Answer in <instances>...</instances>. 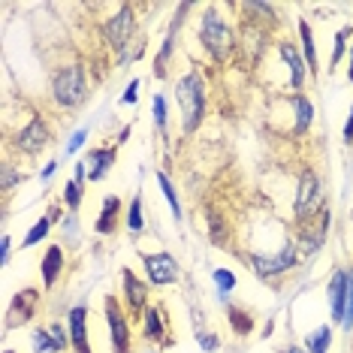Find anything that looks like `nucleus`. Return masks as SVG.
I'll list each match as a JSON object with an SVG mask.
<instances>
[{
	"mask_svg": "<svg viewBox=\"0 0 353 353\" xmlns=\"http://www.w3.org/2000/svg\"><path fill=\"white\" fill-rule=\"evenodd\" d=\"M203 43H205V49L214 54V58H227V54L232 52V34H230V28L223 25V19L221 15H214L212 10L205 12V19H203Z\"/></svg>",
	"mask_w": 353,
	"mask_h": 353,
	"instance_id": "f03ea898",
	"label": "nucleus"
},
{
	"mask_svg": "<svg viewBox=\"0 0 353 353\" xmlns=\"http://www.w3.org/2000/svg\"><path fill=\"white\" fill-rule=\"evenodd\" d=\"M145 339L166 341V329H163V323H160V308H148L145 311Z\"/></svg>",
	"mask_w": 353,
	"mask_h": 353,
	"instance_id": "f3484780",
	"label": "nucleus"
},
{
	"mask_svg": "<svg viewBox=\"0 0 353 353\" xmlns=\"http://www.w3.org/2000/svg\"><path fill=\"white\" fill-rule=\"evenodd\" d=\"M118 212H121V203H118V196H106V203H103V218L97 221V232H112V230H115Z\"/></svg>",
	"mask_w": 353,
	"mask_h": 353,
	"instance_id": "2eb2a0df",
	"label": "nucleus"
},
{
	"mask_svg": "<svg viewBox=\"0 0 353 353\" xmlns=\"http://www.w3.org/2000/svg\"><path fill=\"white\" fill-rule=\"evenodd\" d=\"M106 311H109V329H112V347L115 353H127L130 350V335H127V320L121 314V308H118V302L106 299Z\"/></svg>",
	"mask_w": 353,
	"mask_h": 353,
	"instance_id": "20e7f679",
	"label": "nucleus"
},
{
	"mask_svg": "<svg viewBox=\"0 0 353 353\" xmlns=\"http://www.w3.org/2000/svg\"><path fill=\"white\" fill-rule=\"evenodd\" d=\"M63 196H67V203L76 208L79 205V181H70L67 188H63Z\"/></svg>",
	"mask_w": 353,
	"mask_h": 353,
	"instance_id": "cd10ccee",
	"label": "nucleus"
},
{
	"mask_svg": "<svg viewBox=\"0 0 353 353\" xmlns=\"http://www.w3.org/2000/svg\"><path fill=\"white\" fill-rule=\"evenodd\" d=\"M133 28H136V21H133V12H130V6H124L121 12L115 15V19L109 21V28H106V34H109V43L115 46L118 52L127 49V43H130V34H133Z\"/></svg>",
	"mask_w": 353,
	"mask_h": 353,
	"instance_id": "423d86ee",
	"label": "nucleus"
},
{
	"mask_svg": "<svg viewBox=\"0 0 353 353\" xmlns=\"http://www.w3.org/2000/svg\"><path fill=\"white\" fill-rule=\"evenodd\" d=\"M281 54H284V61L290 63L293 85H302V61H299V54L293 52V46H290V43H284V46H281Z\"/></svg>",
	"mask_w": 353,
	"mask_h": 353,
	"instance_id": "6ab92c4d",
	"label": "nucleus"
},
{
	"mask_svg": "<svg viewBox=\"0 0 353 353\" xmlns=\"http://www.w3.org/2000/svg\"><path fill=\"white\" fill-rule=\"evenodd\" d=\"M61 248H49V254H46V260H43V281H46V287L54 284V278H58V272H61Z\"/></svg>",
	"mask_w": 353,
	"mask_h": 353,
	"instance_id": "dca6fc26",
	"label": "nucleus"
},
{
	"mask_svg": "<svg viewBox=\"0 0 353 353\" xmlns=\"http://www.w3.org/2000/svg\"><path fill=\"white\" fill-rule=\"evenodd\" d=\"M70 335H73V344L79 347V353H91L88 350V339H85V308L82 305L70 311Z\"/></svg>",
	"mask_w": 353,
	"mask_h": 353,
	"instance_id": "ddd939ff",
	"label": "nucleus"
},
{
	"mask_svg": "<svg viewBox=\"0 0 353 353\" xmlns=\"http://www.w3.org/2000/svg\"><path fill=\"white\" fill-rule=\"evenodd\" d=\"M49 227H52V221H49V218L37 221V223H34V230H30V232H28V239H25V248H30V245H37V242H39V239H43V236H46V232H49Z\"/></svg>",
	"mask_w": 353,
	"mask_h": 353,
	"instance_id": "b1692460",
	"label": "nucleus"
},
{
	"mask_svg": "<svg viewBox=\"0 0 353 353\" xmlns=\"http://www.w3.org/2000/svg\"><path fill=\"white\" fill-rule=\"evenodd\" d=\"M344 326H353V278H350V293H347V314H344Z\"/></svg>",
	"mask_w": 353,
	"mask_h": 353,
	"instance_id": "7c9ffc66",
	"label": "nucleus"
},
{
	"mask_svg": "<svg viewBox=\"0 0 353 353\" xmlns=\"http://www.w3.org/2000/svg\"><path fill=\"white\" fill-rule=\"evenodd\" d=\"M232 326H236V329H242V332H248V329H251V320L239 314V308H232Z\"/></svg>",
	"mask_w": 353,
	"mask_h": 353,
	"instance_id": "c756f323",
	"label": "nucleus"
},
{
	"mask_svg": "<svg viewBox=\"0 0 353 353\" xmlns=\"http://www.w3.org/2000/svg\"><path fill=\"white\" fill-rule=\"evenodd\" d=\"M284 353H302V350H299V347H287Z\"/></svg>",
	"mask_w": 353,
	"mask_h": 353,
	"instance_id": "4c0bfd02",
	"label": "nucleus"
},
{
	"mask_svg": "<svg viewBox=\"0 0 353 353\" xmlns=\"http://www.w3.org/2000/svg\"><path fill=\"white\" fill-rule=\"evenodd\" d=\"M54 97L61 106H79L85 100V76L79 67H67L54 76Z\"/></svg>",
	"mask_w": 353,
	"mask_h": 353,
	"instance_id": "7ed1b4c3",
	"label": "nucleus"
},
{
	"mask_svg": "<svg viewBox=\"0 0 353 353\" xmlns=\"http://www.w3.org/2000/svg\"><path fill=\"white\" fill-rule=\"evenodd\" d=\"M341 39H344V34H339V43H335V49H332V67L341 61V54H344V46H341Z\"/></svg>",
	"mask_w": 353,
	"mask_h": 353,
	"instance_id": "72a5a7b5",
	"label": "nucleus"
},
{
	"mask_svg": "<svg viewBox=\"0 0 353 353\" xmlns=\"http://www.w3.org/2000/svg\"><path fill=\"white\" fill-rule=\"evenodd\" d=\"M293 266V248L287 245L284 251H281L278 256H256L254 260V269L260 272V275H275V272Z\"/></svg>",
	"mask_w": 353,
	"mask_h": 353,
	"instance_id": "6e6552de",
	"label": "nucleus"
},
{
	"mask_svg": "<svg viewBox=\"0 0 353 353\" xmlns=\"http://www.w3.org/2000/svg\"><path fill=\"white\" fill-rule=\"evenodd\" d=\"M145 269L154 284H170V281H175V275H179V269H175V260L170 254H151L145 256Z\"/></svg>",
	"mask_w": 353,
	"mask_h": 353,
	"instance_id": "0eeeda50",
	"label": "nucleus"
},
{
	"mask_svg": "<svg viewBox=\"0 0 353 353\" xmlns=\"http://www.w3.org/2000/svg\"><path fill=\"white\" fill-rule=\"evenodd\" d=\"M112 160H115V151H112V148H97V151H91V154H88L85 166H91V179L94 181H100L103 175L109 172Z\"/></svg>",
	"mask_w": 353,
	"mask_h": 353,
	"instance_id": "9b49d317",
	"label": "nucleus"
},
{
	"mask_svg": "<svg viewBox=\"0 0 353 353\" xmlns=\"http://www.w3.org/2000/svg\"><path fill=\"white\" fill-rule=\"evenodd\" d=\"M85 136H88V130H76V136H73V139H70V145H67V154H73V151L82 148Z\"/></svg>",
	"mask_w": 353,
	"mask_h": 353,
	"instance_id": "c85d7f7f",
	"label": "nucleus"
},
{
	"mask_svg": "<svg viewBox=\"0 0 353 353\" xmlns=\"http://www.w3.org/2000/svg\"><path fill=\"white\" fill-rule=\"evenodd\" d=\"M179 103H181V112H184V130H194L203 118V82H199L196 73L184 76L179 82Z\"/></svg>",
	"mask_w": 353,
	"mask_h": 353,
	"instance_id": "f257e3e1",
	"label": "nucleus"
},
{
	"mask_svg": "<svg viewBox=\"0 0 353 353\" xmlns=\"http://www.w3.org/2000/svg\"><path fill=\"white\" fill-rule=\"evenodd\" d=\"M347 293H350L347 272H335L332 284H329V305H332L335 323H344V314H347Z\"/></svg>",
	"mask_w": 353,
	"mask_h": 353,
	"instance_id": "39448f33",
	"label": "nucleus"
},
{
	"mask_svg": "<svg viewBox=\"0 0 353 353\" xmlns=\"http://www.w3.org/2000/svg\"><path fill=\"white\" fill-rule=\"evenodd\" d=\"M136 91H139V82H136V79H133V82H130V85H127L124 103H136Z\"/></svg>",
	"mask_w": 353,
	"mask_h": 353,
	"instance_id": "2f4dec72",
	"label": "nucleus"
},
{
	"mask_svg": "<svg viewBox=\"0 0 353 353\" xmlns=\"http://www.w3.org/2000/svg\"><path fill=\"white\" fill-rule=\"evenodd\" d=\"M46 139H49V130H46V124L39 121V118H34L25 130H21V136H19V145L25 148V151H39L46 145Z\"/></svg>",
	"mask_w": 353,
	"mask_h": 353,
	"instance_id": "1a4fd4ad",
	"label": "nucleus"
},
{
	"mask_svg": "<svg viewBox=\"0 0 353 353\" xmlns=\"http://www.w3.org/2000/svg\"><path fill=\"white\" fill-rule=\"evenodd\" d=\"M34 302H37V290H25L21 296H15V302H12V314H10V326L15 323H25V320L34 314Z\"/></svg>",
	"mask_w": 353,
	"mask_h": 353,
	"instance_id": "f8f14e48",
	"label": "nucleus"
},
{
	"mask_svg": "<svg viewBox=\"0 0 353 353\" xmlns=\"http://www.w3.org/2000/svg\"><path fill=\"white\" fill-rule=\"evenodd\" d=\"M214 281H218V287L223 293L236 287V278H232V272H227V269H214Z\"/></svg>",
	"mask_w": 353,
	"mask_h": 353,
	"instance_id": "a878e982",
	"label": "nucleus"
},
{
	"mask_svg": "<svg viewBox=\"0 0 353 353\" xmlns=\"http://www.w3.org/2000/svg\"><path fill=\"white\" fill-rule=\"evenodd\" d=\"M329 341H332V335H329V329H326V326H320L317 332H311V335H308V347H311V353H326Z\"/></svg>",
	"mask_w": 353,
	"mask_h": 353,
	"instance_id": "aec40b11",
	"label": "nucleus"
},
{
	"mask_svg": "<svg viewBox=\"0 0 353 353\" xmlns=\"http://www.w3.org/2000/svg\"><path fill=\"white\" fill-rule=\"evenodd\" d=\"M199 344H203L205 350H214V347H218V339H212L208 332H203V335H199Z\"/></svg>",
	"mask_w": 353,
	"mask_h": 353,
	"instance_id": "473e14b6",
	"label": "nucleus"
},
{
	"mask_svg": "<svg viewBox=\"0 0 353 353\" xmlns=\"http://www.w3.org/2000/svg\"><path fill=\"white\" fill-rule=\"evenodd\" d=\"M344 139H353V109H350V121H347V127H344Z\"/></svg>",
	"mask_w": 353,
	"mask_h": 353,
	"instance_id": "f704fd0d",
	"label": "nucleus"
},
{
	"mask_svg": "<svg viewBox=\"0 0 353 353\" xmlns=\"http://www.w3.org/2000/svg\"><path fill=\"white\" fill-rule=\"evenodd\" d=\"M317 199V179L314 175H305L302 184H299V199H296V214L299 218H308V205H314Z\"/></svg>",
	"mask_w": 353,
	"mask_h": 353,
	"instance_id": "9d476101",
	"label": "nucleus"
},
{
	"mask_svg": "<svg viewBox=\"0 0 353 353\" xmlns=\"http://www.w3.org/2000/svg\"><path fill=\"white\" fill-rule=\"evenodd\" d=\"M154 121H157V127L166 124V103H163V97H154Z\"/></svg>",
	"mask_w": 353,
	"mask_h": 353,
	"instance_id": "bb28decb",
	"label": "nucleus"
},
{
	"mask_svg": "<svg viewBox=\"0 0 353 353\" xmlns=\"http://www.w3.org/2000/svg\"><path fill=\"white\" fill-rule=\"evenodd\" d=\"M10 260V239H3V263Z\"/></svg>",
	"mask_w": 353,
	"mask_h": 353,
	"instance_id": "c9c22d12",
	"label": "nucleus"
},
{
	"mask_svg": "<svg viewBox=\"0 0 353 353\" xmlns=\"http://www.w3.org/2000/svg\"><path fill=\"white\" fill-rule=\"evenodd\" d=\"M350 82H353V58H350Z\"/></svg>",
	"mask_w": 353,
	"mask_h": 353,
	"instance_id": "58836bf2",
	"label": "nucleus"
},
{
	"mask_svg": "<svg viewBox=\"0 0 353 353\" xmlns=\"http://www.w3.org/2000/svg\"><path fill=\"white\" fill-rule=\"evenodd\" d=\"M293 103H296V118H299V124H296V127H299V130H305V127L311 124V118H314V106H311V103L305 100V97H296Z\"/></svg>",
	"mask_w": 353,
	"mask_h": 353,
	"instance_id": "4be33fe9",
	"label": "nucleus"
},
{
	"mask_svg": "<svg viewBox=\"0 0 353 353\" xmlns=\"http://www.w3.org/2000/svg\"><path fill=\"white\" fill-rule=\"evenodd\" d=\"M127 223H130L133 232L142 230V199H139V196H136L133 203H130V218H127Z\"/></svg>",
	"mask_w": 353,
	"mask_h": 353,
	"instance_id": "393cba45",
	"label": "nucleus"
},
{
	"mask_svg": "<svg viewBox=\"0 0 353 353\" xmlns=\"http://www.w3.org/2000/svg\"><path fill=\"white\" fill-rule=\"evenodd\" d=\"M124 284H127V299H130V308L136 314H142L145 308V284L133 278V272H124Z\"/></svg>",
	"mask_w": 353,
	"mask_h": 353,
	"instance_id": "4468645a",
	"label": "nucleus"
},
{
	"mask_svg": "<svg viewBox=\"0 0 353 353\" xmlns=\"http://www.w3.org/2000/svg\"><path fill=\"white\" fill-rule=\"evenodd\" d=\"M157 184H160V190H163V196L170 199V208H172V218H181V205H179V196H175V190H172V184L170 179H166L163 172L157 175Z\"/></svg>",
	"mask_w": 353,
	"mask_h": 353,
	"instance_id": "412c9836",
	"label": "nucleus"
},
{
	"mask_svg": "<svg viewBox=\"0 0 353 353\" xmlns=\"http://www.w3.org/2000/svg\"><path fill=\"white\" fill-rule=\"evenodd\" d=\"M6 353H12V350H6Z\"/></svg>",
	"mask_w": 353,
	"mask_h": 353,
	"instance_id": "ea45409f",
	"label": "nucleus"
},
{
	"mask_svg": "<svg viewBox=\"0 0 353 353\" xmlns=\"http://www.w3.org/2000/svg\"><path fill=\"white\" fill-rule=\"evenodd\" d=\"M58 347H61V344L52 335V329H49V332H46V329H37V332H34V350L37 353H54Z\"/></svg>",
	"mask_w": 353,
	"mask_h": 353,
	"instance_id": "a211bd4d",
	"label": "nucleus"
},
{
	"mask_svg": "<svg viewBox=\"0 0 353 353\" xmlns=\"http://www.w3.org/2000/svg\"><path fill=\"white\" fill-rule=\"evenodd\" d=\"M52 172H54V163H49V166L43 170V179H52Z\"/></svg>",
	"mask_w": 353,
	"mask_h": 353,
	"instance_id": "e433bc0d",
	"label": "nucleus"
},
{
	"mask_svg": "<svg viewBox=\"0 0 353 353\" xmlns=\"http://www.w3.org/2000/svg\"><path fill=\"white\" fill-rule=\"evenodd\" d=\"M299 34H302V43H305V58H308V63H311V70H317V58H314V37H311V28L305 25H299Z\"/></svg>",
	"mask_w": 353,
	"mask_h": 353,
	"instance_id": "5701e85b",
	"label": "nucleus"
}]
</instances>
